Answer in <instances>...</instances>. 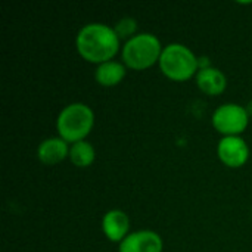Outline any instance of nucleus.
Returning a JSON list of instances; mask_svg holds the SVG:
<instances>
[{"instance_id":"obj_7","label":"nucleus","mask_w":252,"mask_h":252,"mask_svg":"<svg viewBox=\"0 0 252 252\" xmlns=\"http://www.w3.org/2000/svg\"><path fill=\"white\" fill-rule=\"evenodd\" d=\"M162 239L157 232L137 230L120 244L118 252H162Z\"/></svg>"},{"instance_id":"obj_5","label":"nucleus","mask_w":252,"mask_h":252,"mask_svg":"<svg viewBox=\"0 0 252 252\" xmlns=\"http://www.w3.org/2000/svg\"><path fill=\"white\" fill-rule=\"evenodd\" d=\"M211 123L223 137L241 136L250 124V114L238 103H224L214 111Z\"/></svg>"},{"instance_id":"obj_9","label":"nucleus","mask_w":252,"mask_h":252,"mask_svg":"<svg viewBox=\"0 0 252 252\" xmlns=\"http://www.w3.org/2000/svg\"><path fill=\"white\" fill-rule=\"evenodd\" d=\"M69 143L63 139L50 137L43 140L37 148V158L44 165H56L69 157Z\"/></svg>"},{"instance_id":"obj_8","label":"nucleus","mask_w":252,"mask_h":252,"mask_svg":"<svg viewBox=\"0 0 252 252\" xmlns=\"http://www.w3.org/2000/svg\"><path fill=\"white\" fill-rule=\"evenodd\" d=\"M102 232L108 241L121 244L130 233V219L121 210H111L102 219Z\"/></svg>"},{"instance_id":"obj_4","label":"nucleus","mask_w":252,"mask_h":252,"mask_svg":"<svg viewBox=\"0 0 252 252\" xmlns=\"http://www.w3.org/2000/svg\"><path fill=\"white\" fill-rule=\"evenodd\" d=\"M158 63L161 72L177 83L190 80L199 71V59L188 46L180 43L165 46Z\"/></svg>"},{"instance_id":"obj_12","label":"nucleus","mask_w":252,"mask_h":252,"mask_svg":"<svg viewBox=\"0 0 252 252\" xmlns=\"http://www.w3.org/2000/svg\"><path fill=\"white\" fill-rule=\"evenodd\" d=\"M71 162L78 168H87L94 162L96 151L92 143L81 140L77 143H72L69 148V157Z\"/></svg>"},{"instance_id":"obj_11","label":"nucleus","mask_w":252,"mask_h":252,"mask_svg":"<svg viewBox=\"0 0 252 252\" xmlns=\"http://www.w3.org/2000/svg\"><path fill=\"white\" fill-rule=\"evenodd\" d=\"M127 72V66L117 61H109L97 65L94 71V78L102 87H114L118 86Z\"/></svg>"},{"instance_id":"obj_6","label":"nucleus","mask_w":252,"mask_h":252,"mask_svg":"<svg viewBox=\"0 0 252 252\" xmlns=\"http://www.w3.org/2000/svg\"><path fill=\"white\" fill-rule=\"evenodd\" d=\"M217 155L229 168H241L250 159V146L241 136H227L219 142Z\"/></svg>"},{"instance_id":"obj_3","label":"nucleus","mask_w":252,"mask_h":252,"mask_svg":"<svg viewBox=\"0 0 252 252\" xmlns=\"http://www.w3.org/2000/svg\"><path fill=\"white\" fill-rule=\"evenodd\" d=\"M164 47L159 38L151 32H140L126 41L123 47V62L134 71H145L159 62Z\"/></svg>"},{"instance_id":"obj_2","label":"nucleus","mask_w":252,"mask_h":252,"mask_svg":"<svg viewBox=\"0 0 252 252\" xmlns=\"http://www.w3.org/2000/svg\"><path fill=\"white\" fill-rule=\"evenodd\" d=\"M94 126L93 109L81 102L65 106L56 118V130L61 139L68 143L86 140Z\"/></svg>"},{"instance_id":"obj_10","label":"nucleus","mask_w":252,"mask_h":252,"mask_svg":"<svg viewBox=\"0 0 252 252\" xmlns=\"http://www.w3.org/2000/svg\"><path fill=\"white\" fill-rule=\"evenodd\" d=\"M196 86L208 96H220L227 87V78L219 68L205 66L196 74Z\"/></svg>"},{"instance_id":"obj_1","label":"nucleus","mask_w":252,"mask_h":252,"mask_svg":"<svg viewBox=\"0 0 252 252\" xmlns=\"http://www.w3.org/2000/svg\"><path fill=\"white\" fill-rule=\"evenodd\" d=\"M120 37L114 27L102 22H92L84 25L75 38L78 55L90 63H105L112 61L120 50Z\"/></svg>"},{"instance_id":"obj_13","label":"nucleus","mask_w":252,"mask_h":252,"mask_svg":"<svg viewBox=\"0 0 252 252\" xmlns=\"http://www.w3.org/2000/svg\"><path fill=\"white\" fill-rule=\"evenodd\" d=\"M117 35L121 38H126V40H130L131 37L136 35V31H137V21L134 18H130V16H126L123 19H120L115 27H114Z\"/></svg>"}]
</instances>
